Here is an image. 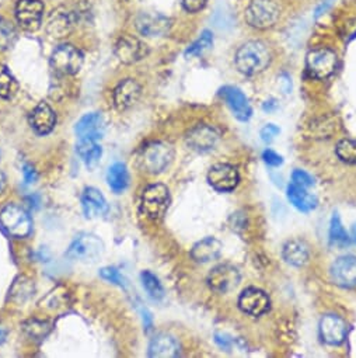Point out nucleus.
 <instances>
[{
	"mask_svg": "<svg viewBox=\"0 0 356 358\" xmlns=\"http://www.w3.org/2000/svg\"><path fill=\"white\" fill-rule=\"evenodd\" d=\"M271 47L260 40H251L242 44L235 54V65L237 71L246 76L262 73L272 62Z\"/></svg>",
	"mask_w": 356,
	"mask_h": 358,
	"instance_id": "1",
	"label": "nucleus"
},
{
	"mask_svg": "<svg viewBox=\"0 0 356 358\" xmlns=\"http://www.w3.org/2000/svg\"><path fill=\"white\" fill-rule=\"evenodd\" d=\"M281 17V6L275 0H251L244 12L249 26L257 30L274 27Z\"/></svg>",
	"mask_w": 356,
	"mask_h": 358,
	"instance_id": "2",
	"label": "nucleus"
},
{
	"mask_svg": "<svg viewBox=\"0 0 356 358\" xmlns=\"http://www.w3.org/2000/svg\"><path fill=\"white\" fill-rule=\"evenodd\" d=\"M0 227L9 236L23 239L31 234L33 221L24 208L16 204H9L0 211Z\"/></svg>",
	"mask_w": 356,
	"mask_h": 358,
	"instance_id": "3",
	"label": "nucleus"
},
{
	"mask_svg": "<svg viewBox=\"0 0 356 358\" xmlns=\"http://www.w3.org/2000/svg\"><path fill=\"white\" fill-rule=\"evenodd\" d=\"M170 204V192L167 186L161 183L150 185L143 190L140 200V211L142 214L151 220L158 221L164 217Z\"/></svg>",
	"mask_w": 356,
	"mask_h": 358,
	"instance_id": "4",
	"label": "nucleus"
},
{
	"mask_svg": "<svg viewBox=\"0 0 356 358\" xmlns=\"http://www.w3.org/2000/svg\"><path fill=\"white\" fill-rule=\"evenodd\" d=\"M174 159V148L168 142L149 143L140 155V166L150 174L164 171Z\"/></svg>",
	"mask_w": 356,
	"mask_h": 358,
	"instance_id": "5",
	"label": "nucleus"
},
{
	"mask_svg": "<svg viewBox=\"0 0 356 358\" xmlns=\"http://www.w3.org/2000/svg\"><path fill=\"white\" fill-rule=\"evenodd\" d=\"M84 62L82 51L72 44H61L51 54V68L64 76L76 75Z\"/></svg>",
	"mask_w": 356,
	"mask_h": 358,
	"instance_id": "6",
	"label": "nucleus"
},
{
	"mask_svg": "<svg viewBox=\"0 0 356 358\" xmlns=\"http://www.w3.org/2000/svg\"><path fill=\"white\" fill-rule=\"evenodd\" d=\"M15 20L26 31H37L44 22L45 3L43 0H16Z\"/></svg>",
	"mask_w": 356,
	"mask_h": 358,
	"instance_id": "7",
	"label": "nucleus"
},
{
	"mask_svg": "<svg viewBox=\"0 0 356 358\" xmlns=\"http://www.w3.org/2000/svg\"><path fill=\"white\" fill-rule=\"evenodd\" d=\"M104 252L103 241L93 234H80L71 243L66 257L82 263H94Z\"/></svg>",
	"mask_w": 356,
	"mask_h": 358,
	"instance_id": "8",
	"label": "nucleus"
},
{
	"mask_svg": "<svg viewBox=\"0 0 356 358\" xmlns=\"http://www.w3.org/2000/svg\"><path fill=\"white\" fill-rule=\"evenodd\" d=\"M338 65V57L335 51L327 47H318L311 50L306 58V68L311 78L327 79L329 78Z\"/></svg>",
	"mask_w": 356,
	"mask_h": 358,
	"instance_id": "9",
	"label": "nucleus"
},
{
	"mask_svg": "<svg viewBox=\"0 0 356 358\" xmlns=\"http://www.w3.org/2000/svg\"><path fill=\"white\" fill-rule=\"evenodd\" d=\"M114 52L118 61L124 65H133L142 61L147 55L149 50L147 45L143 44L138 37L125 34L118 38Z\"/></svg>",
	"mask_w": 356,
	"mask_h": 358,
	"instance_id": "10",
	"label": "nucleus"
},
{
	"mask_svg": "<svg viewBox=\"0 0 356 358\" xmlns=\"http://www.w3.org/2000/svg\"><path fill=\"white\" fill-rule=\"evenodd\" d=\"M240 278V273L235 266L221 264L211 270L208 275V284L212 291L218 294H226L239 285Z\"/></svg>",
	"mask_w": 356,
	"mask_h": 358,
	"instance_id": "11",
	"label": "nucleus"
},
{
	"mask_svg": "<svg viewBox=\"0 0 356 358\" xmlns=\"http://www.w3.org/2000/svg\"><path fill=\"white\" fill-rule=\"evenodd\" d=\"M239 180L240 177H239L237 169L228 163H218L212 166L208 173L209 185L221 193H228L235 190L239 185Z\"/></svg>",
	"mask_w": 356,
	"mask_h": 358,
	"instance_id": "12",
	"label": "nucleus"
},
{
	"mask_svg": "<svg viewBox=\"0 0 356 358\" xmlns=\"http://www.w3.org/2000/svg\"><path fill=\"white\" fill-rule=\"evenodd\" d=\"M331 278L338 287H356V257L352 255L338 257L331 266Z\"/></svg>",
	"mask_w": 356,
	"mask_h": 358,
	"instance_id": "13",
	"label": "nucleus"
},
{
	"mask_svg": "<svg viewBox=\"0 0 356 358\" xmlns=\"http://www.w3.org/2000/svg\"><path fill=\"white\" fill-rule=\"evenodd\" d=\"M75 15L66 8L54 9L47 19V33L54 38H64L69 36L75 27Z\"/></svg>",
	"mask_w": 356,
	"mask_h": 358,
	"instance_id": "14",
	"label": "nucleus"
},
{
	"mask_svg": "<svg viewBox=\"0 0 356 358\" xmlns=\"http://www.w3.org/2000/svg\"><path fill=\"white\" fill-rule=\"evenodd\" d=\"M268 295L258 288H247L242 292L239 298L240 309L250 316H261L269 309Z\"/></svg>",
	"mask_w": 356,
	"mask_h": 358,
	"instance_id": "15",
	"label": "nucleus"
},
{
	"mask_svg": "<svg viewBox=\"0 0 356 358\" xmlns=\"http://www.w3.org/2000/svg\"><path fill=\"white\" fill-rule=\"evenodd\" d=\"M348 326L345 320L336 315H325L320 322L321 338L329 345H339L346 338Z\"/></svg>",
	"mask_w": 356,
	"mask_h": 358,
	"instance_id": "16",
	"label": "nucleus"
},
{
	"mask_svg": "<svg viewBox=\"0 0 356 358\" xmlns=\"http://www.w3.org/2000/svg\"><path fill=\"white\" fill-rule=\"evenodd\" d=\"M140 94H142V86L138 83V80L131 78L124 79L114 89V93H112L114 106L119 111L128 110L139 100Z\"/></svg>",
	"mask_w": 356,
	"mask_h": 358,
	"instance_id": "17",
	"label": "nucleus"
},
{
	"mask_svg": "<svg viewBox=\"0 0 356 358\" xmlns=\"http://www.w3.org/2000/svg\"><path fill=\"white\" fill-rule=\"evenodd\" d=\"M136 29L146 37H163L170 30V20L160 13H142L136 19Z\"/></svg>",
	"mask_w": 356,
	"mask_h": 358,
	"instance_id": "18",
	"label": "nucleus"
},
{
	"mask_svg": "<svg viewBox=\"0 0 356 358\" xmlns=\"http://www.w3.org/2000/svg\"><path fill=\"white\" fill-rule=\"evenodd\" d=\"M219 141V132L211 125H197L187 135V143L198 152H207L216 146Z\"/></svg>",
	"mask_w": 356,
	"mask_h": 358,
	"instance_id": "19",
	"label": "nucleus"
},
{
	"mask_svg": "<svg viewBox=\"0 0 356 358\" xmlns=\"http://www.w3.org/2000/svg\"><path fill=\"white\" fill-rule=\"evenodd\" d=\"M221 93H222L223 99L226 100L228 106L230 107V110L233 111V114L237 120L249 121L251 118L253 110H251V106L249 103V99L239 87L226 86L221 90Z\"/></svg>",
	"mask_w": 356,
	"mask_h": 358,
	"instance_id": "20",
	"label": "nucleus"
},
{
	"mask_svg": "<svg viewBox=\"0 0 356 358\" xmlns=\"http://www.w3.org/2000/svg\"><path fill=\"white\" fill-rule=\"evenodd\" d=\"M30 125L38 135H47L57 125V114L48 103L41 101L30 114Z\"/></svg>",
	"mask_w": 356,
	"mask_h": 358,
	"instance_id": "21",
	"label": "nucleus"
},
{
	"mask_svg": "<svg viewBox=\"0 0 356 358\" xmlns=\"http://www.w3.org/2000/svg\"><path fill=\"white\" fill-rule=\"evenodd\" d=\"M104 129H105V122L100 113H89L83 115L75 127V131L79 139H93V141L101 139L104 135Z\"/></svg>",
	"mask_w": 356,
	"mask_h": 358,
	"instance_id": "22",
	"label": "nucleus"
},
{
	"mask_svg": "<svg viewBox=\"0 0 356 358\" xmlns=\"http://www.w3.org/2000/svg\"><path fill=\"white\" fill-rule=\"evenodd\" d=\"M82 208L87 218L104 217L108 214V204L100 190L87 187L82 194Z\"/></svg>",
	"mask_w": 356,
	"mask_h": 358,
	"instance_id": "23",
	"label": "nucleus"
},
{
	"mask_svg": "<svg viewBox=\"0 0 356 358\" xmlns=\"http://www.w3.org/2000/svg\"><path fill=\"white\" fill-rule=\"evenodd\" d=\"M180 354V344L168 333L156 334L149 344V355L154 358H171Z\"/></svg>",
	"mask_w": 356,
	"mask_h": 358,
	"instance_id": "24",
	"label": "nucleus"
},
{
	"mask_svg": "<svg viewBox=\"0 0 356 358\" xmlns=\"http://www.w3.org/2000/svg\"><path fill=\"white\" fill-rule=\"evenodd\" d=\"M222 243L216 238H205L194 245L191 256L197 263H209L221 256Z\"/></svg>",
	"mask_w": 356,
	"mask_h": 358,
	"instance_id": "25",
	"label": "nucleus"
},
{
	"mask_svg": "<svg viewBox=\"0 0 356 358\" xmlns=\"http://www.w3.org/2000/svg\"><path fill=\"white\" fill-rule=\"evenodd\" d=\"M288 200L290 201V204L297 208L299 211L302 213H310L313 211L318 201L316 199V196H313L311 193H309L306 190V187H302V186H297L295 183H290L288 186Z\"/></svg>",
	"mask_w": 356,
	"mask_h": 358,
	"instance_id": "26",
	"label": "nucleus"
},
{
	"mask_svg": "<svg viewBox=\"0 0 356 358\" xmlns=\"http://www.w3.org/2000/svg\"><path fill=\"white\" fill-rule=\"evenodd\" d=\"M107 183L110 189L117 194H121L126 190V187L129 186V171L125 163L115 162L108 167Z\"/></svg>",
	"mask_w": 356,
	"mask_h": 358,
	"instance_id": "27",
	"label": "nucleus"
},
{
	"mask_svg": "<svg viewBox=\"0 0 356 358\" xmlns=\"http://www.w3.org/2000/svg\"><path fill=\"white\" fill-rule=\"evenodd\" d=\"M285 262L293 267H303L309 262V248L302 241H289L282 250Z\"/></svg>",
	"mask_w": 356,
	"mask_h": 358,
	"instance_id": "28",
	"label": "nucleus"
},
{
	"mask_svg": "<svg viewBox=\"0 0 356 358\" xmlns=\"http://www.w3.org/2000/svg\"><path fill=\"white\" fill-rule=\"evenodd\" d=\"M77 153L87 167H94L103 156V148L101 145H98L97 141L79 139Z\"/></svg>",
	"mask_w": 356,
	"mask_h": 358,
	"instance_id": "29",
	"label": "nucleus"
},
{
	"mask_svg": "<svg viewBox=\"0 0 356 358\" xmlns=\"http://www.w3.org/2000/svg\"><path fill=\"white\" fill-rule=\"evenodd\" d=\"M19 90V83L10 69L0 64V99H13Z\"/></svg>",
	"mask_w": 356,
	"mask_h": 358,
	"instance_id": "30",
	"label": "nucleus"
},
{
	"mask_svg": "<svg viewBox=\"0 0 356 358\" xmlns=\"http://www.w3.org/2000/svg\"><path fill=\"white\" fill-rule=\"evenodd\" d=\"M329 242H331V245H334L336 248H345L350 243V238H349L348 232L345 231V228L336 214H334V217L331 218Z\"/></svg>",
	"mask_w": 356,
	"mask_h": 358,
	"instance_id": "31",
	"label": "nucleus"
},
{
	"mask_svg": "<svg viewBox=\"0 0 356 358\" xmlns=\"http://www.w3.org/2000/svg\"><path fill=\"white\" fill-rule=\"evenodd\" d=\"M140 280L144 291L153 301H161L164 298V288L160 280L151 271H143L140 274Z\"/></svg>",
	"mask_w": 356,
	"mask_h": 358,
	"instance_id": "32",
	"label": "nucleus"
},
{
	"mask_svg": "<svg viewBox=\"0 0 356 358\" xmlns=\"http://www.w3.org/2000/svg\"><path fill=\"white\" fill-rule=\"evenodd\" d=\"M214 45V36L211 31L205 30L197 41H194L188 50L186 51V57H198L202 52H205L207 50H209Z\"/></svg>",
	"mask_w": 356,
	"mask_h": 358,
	"instance_id": "33",
	"label": "nucleus"
},
{
	"mask_svg": "<svg viewBox=\"0 0 356 358\" xmlns=\"http://www.w3.org/2000/svg\"><path fill=\"white\" fill-rule=\"evenodd\" d=\"M336 156L349 164H356V139H342L336 145Z\"/></svg>",
	"mask_w": 356,
	"mask_h": 358,
	"instance_id": "34",
	"label": "nucleus"
},
{
	"mask_svg": "<svg viewBox=\"0 0 356 358\" xmlns=\"http://www.w3.org/2000/svg\"><path fill=\"white\" fill-rule=\"evenodd\" d=\"M33 292H34V284H33V281L29 280V278H26V277H20V278L15 282V285H13L10 294H12V296H13L15 299L24 302L26 299H29V298L31 296Z\"/></svg>",
	"mask_w": 356,
	"mask_h": 358,
	"instance_id": "35",
	"label": "nucleus"
},
{
	"mask_svg": "<svg viewBox=\"0 0 356 358\" xmlns=\"http://www.w3.org/2000/svg\"><path fill=\"white\" fill-rule=\"evenodd\" d=\"M17 33L13 24L8 20L0 19V50H9L16 41Z\"/></svg>",
	"mask_w": 356,
	"mask_h": 358,
	"instance_id": "36",
	"label": "nucleus"
},
{
	"mask_svg": "<svg viewBox=\"0 0 356 358\" xmlns=\"http://www.w3.org/2000/svg\"><path fill=\"white\" fill-rule=\"evenodd\" d=\"M24 330L27 331V334L36 340H43L48 336V333L51 331V324L48 322H43V320H29L24 324Z\"/></svg>",
	"mask_w": 356,
	"mask_h": 358,
	"instance_id": "37",
	"label": "nucleus"
},
{
	"mask_svg": "<svg viewBox=\"0 0 356 358\" xmlns=\"http://www.w3.org/2000/svg\"><path fill=\"white\" fill-rule=\"evenodd\" d=\"M100 274H101V277L104 280H107V281H110V282H112V284H115V285H118L121 288H126L128 287V280L115 267H104V268H101Z\"/></svg>",
	"mask_w": 356,
	"mask_h": 358,
	"instance_id": "38",
	"label": "nucleus"
},
{
	"mask_svg": "<svg viewBox=\"0 0 356 358\" xmlns=\"http://www.w3.org/2000/svg\"><path fill=\"white\" fill-rule=\"evenodd\" d=\"M292 183L307 189V187H311L314 185V180L309 173H306L303 170H295L292 173Z\"/></svg>",
	"mask_w": 356,
	"mask_h": 358,
	"instance_id": "39",
	"label": "nucleus"
},
{
	"mask_svg": "<svg viewBox=\"0 0 356 358\" xmlns=\"http://www.w3.org/2000/svg\"><path fill=\"white\" fill-rule=\"evenodd\" d=\"M208 3V0H181V6L187 13H198Z\"/></svg>",
	"mask_w": 356,
	"mask_h": 358,
	"instance_id": "40",
	"label": "nucleus"
},
{
	"mask_svg": "<svg viewBox=\"0 0 356 358\" xmlns=\"http://www.w3.org/2000/svg\"><path fill=\"white\" fill-rule=\"evenodd\" d=\"M279 128L276 127V125H274V124H268V125H265L262 129H261V132H260V135H261V139L264 141V142H271V141H274L278 135H279Z\"/></svg>",
	"mask_w": 356,
	"mask_h": 358,
	"instance_id": "41",
	"label": "nucleus"
},
{
	"mask_svg": "<svg viewBox=\"0 0 356 358\" xmlns=\"http://www.w3.org/2000/svg\"><path fill=\"white\" fill-rule=\"evenodd\" d=\"M262 159L264 162L268 164V166H272V167H278L283 163V159L281 155H278L276 152L271 150V149H267L264 153H262Z\"/></svg>",
	"mask_w": 356,
	"mask_h": 358,
	"instance_id": "42",
	"label": "nucleus"
},
{
	"mask_svg": "<svg viewBox=\"0 0 356 358\" xmlns=\"http://www.w3.org/2000/svg\"><path fill=\"white\" fill-rule=\"evenodd\" d=\"M342 36L346 40H352L356 37V19L349 20L343 24V30H342Z\"/></svg>",
	"mask_w": 356,
	"mask_h": 358,
	"instance_id": "43",
	"label": "nucleus"
},
{
	"mask_svg": "<svg viewBox=\"0 0 356 358\" xmlns=\"http://www.w3.org/2000/svg\"><path fill=\"white\" fill-rule=\"evenodd\" d=\"M23 174H24V182H26V185H33V183H36V180H37V173H36V170H34L30 164H26V166L23 167Z\"/></svg>",
	"mask_w": 356,
	"mask_h": 358,
	"instance_id": "44",
	"label": "nucleus"
},
{
	"mask_svg": "<svg viewBox=\"0 0 356 358\" xmlns=\"http://www.w3.org/2000/svg\"><path fill=\"white\" fill-rule=\"evenodd\" d=\"M215 340L218 343V345L221 348H225V350H229L232 347V338L228 336V334H223V333H216L215 334Z\"/></svg>",
	"mask_w": 356,
	"mask_h": 358,
	"instance_id": "45",
	"label": "nucleus"
},
{
	"mask_svg": "<svg viewBox=\"0 0 356 358\" xmlns=\"http://www.w3.org/2000/svg\"><path fill=\"white\" fill-rule=\"evenodd\" d=\"M142 315H143V323H144L146 330H150L151 324H153V319H151L150 312L147 309H142Z\"/></svg>",
	"mask_w": 356,
	"mask_h": 358,
	"instance_id": "46",
	"label": "nucleus"
},
{
	"mask_svg": "<svg viewBox=\"0 0 356 358\" xmlns=\"http://www.w3.org/2000/svg\"><path fill=\"white\" fill-rule=\"evenodd\" d=\"M5 187H6V177H5L3 171H0V194H2Z\"/></svg>",
	"mask_w": 356,
	"mask_h": 358,
	"instance_id": "47",
	"label": "nucleus"
},
{
	"mask_svg": "<svg viewBox=\"0 0 356 358\" xmlns=\"http://www.w3.org/2000/svg\"><path fill=\"white\" fill-rule=\"evenodd\" d=\"M3 338H5V331H3L2 326H0V343H2V341H3Z\"/></svg>",
	"mask_w": 356,
	"mask_h": 358,
	"instance_id": "48",
	"label": "nucleus"
},
{
	"mask_svg": "<svg viewBox=\"0 0 356 358\" xmlns=\"http://www.w3.org/2000/svg\"><path fill=\"white\" fill-rule=\"evenodd\" d=\"M352 238H353V241H355V243H356V225H355L353 229H352Z\"/></svg>",
	"mask_w": 356,
	"mask_h": 358,
	"instance_id": "49",
	"label": "nucleus"
}]
</instances>
